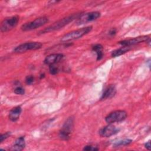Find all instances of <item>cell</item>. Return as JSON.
I'll list each match as a JSON object with an SVG mask.
<instances>
[{"mask_svg":"<svg viewBox=\"0 0 151 151\" xmlns=\"http://www.w3.org/2000/svg\"><path fill=\"white\" fill-rule=\"evenodd\" d=\"M81 15V13H76L72 14L71 15H69L64 18H63L62 19H60L56 22H54L52 25L47 27V28H44L43 30H41L40 31V34H44L49 32H51L53 31L58 30L59 29L62 28L70 22H71L72 21H73L75 19H77Z\"/></svg>","mask_w":151,"mask_h":151,"instance_id":"1","label":"cell"},{"mask_svg":"<svg viewBox=\"0 0 151 151\" xmlns=\"http://www.w3.org/2000/svg\"><path fill=\"white\" fill-rule=\"evenodd\" d=\"M92 28L93 27L91 26H88L68 32L61 38V41L63 42H67L78 39L90 32Z\"/></svg>","mask_w":151,"mask_h":151,"instance_id":"2","label":"cell"},{"mask_svg":"<svg viewBox=\"0 0 151 151\" xmlns=\"http://www.w3.org/2000/svg\"><path fill=\"white\" fill-rule=\"evenodd\" d=\"M73 127L74 118L73 117H70L65 120L58 134L59 137L63 140H68L70 138Z\"/></svg>","mask_w":151,"mask_h":151,"instance_id":"3","label":"cell"},{"mask_svg":"<svg viewBox=\"0 0 151 151\" xmlns=\"http://www.w3.org/2000/svg\"><path fill=\"white\" fill-rule=\"evenodd\" d=\"M48 22V18L47 17L43 16L36 18L32 21L27 22L21 26V29L24 31H31L39 28Z\"/></svg>","mask_w":151,"mask_h":151,"instance_id":"4","label":"cell"},{"mask_svg":"<svg viewBox=\"0 0 151 151\" xmlns=\"http://www.w3.org/2000/svg\"><path fill=\"white\" fill-rule=\"evenodd\" d=\"M127 117V113L124 110H116L109 113L105 118L106 122L108 124L120 122Z\"/></svg>","mask_w":151,"mask_h":151,"instance_id":"5","label":"cell"},{"mask_svg":"<svg viewBox=\"0 0 151 151\" xmlns=\"http://www.w3.org/2000/svg\"><path fill=\"white\" fill-rule=\"evenodd\" d=\"M42 44L39 42H29L22 44L16 47L14 51L17 53H22L28 50H36L42 47Z\"/></svg>","mask_w":151,"mask_h":151,"instance_id":"6","label":"cell"},{"mask_svg":"<svg viewBox=\"0 0 151 151\" xmlns=\"http://www.w3.org/2000/svg\"><path fill=\"white\" fill-rule=\"evenodd\" d=\"M100 12L98 11H93L81 15L77 20V25H82L88 22L93 21L100 17Z\"/></svg>","mask_w":151,"mask_h":151,"instance_id":"7","label":"cell"},{"mask_svg":"<svg viewBox=\"0 0 151 151\" xmlns=\"http://www.w3.org/2000/svg\"><path fill=\"white\" fill-rule=\"evenodd\" d=\"M19 21L18 16H14L5 19L1 24V31L2 32H8L17 26Z\"/></svg>","mask_w":151,"mask_h":151,"instance_id":"8","label":"cell"},{"mask_svg":"<svg viewBox=\"0 0 151 151\" xmlns=\"http://www.w3.org/2000/svg\"><path fill=\"white\" fill-rule=\"evenodd\" d=\"M120 129L111 124H109L107 126L101 128L99 130V134L102 137H108L114 135L119 133Z\"/></svg>","mask_w":151,"mask_h":151,"instance_id":"9","label":"cell"},{"mask_svg":"<svg viewBox=\"0 0 151 151\" xmlns=\"http://www.w3.org/2000/svg\"><path fill=\"white\" fill-rule=\"evenodd\" d=\"M149 38V36L147 35H143V36H139L137 37H135L132 39H129V40H123L121 41H119V43L121 45H122L123 46H128L130 47L131 45L142 42H144V41H146Z\"/></svg>","mask_w":151,"mask_h":151,"instance_id":"10","label":"cell"},{"mask_svg":"<svg viewBox=\"0 0 151 151\" xmlns=\"http://www.w3.org/2000/svg\"><path fill=\"white\" fill-rule=\"evenodd\" d=\"M64 57L63 54H51L47 55L44 59V63L47 65H52L60 62Z\"/></svg>","mask_w":151,"mask_h":151,"instance_id":"11","label":"cell"},{"mask_svg":"<svg viewBox=\"0 0 151 151\" xmlns=\"http://www.w3.org/2000/svg\"><path fill=\"white\" fill-rule=\"evenodd\" d=\"M116 93V88L115 86L113 84H110L107 86L106 89L104 90L101 97L100 98L101 100H106L112 98L115 96Z\"/></svg>","mask_w":151,"mask_h":151,"instance_id":"12","label":"cell"},{"mask_svg":"<svg viewBox=\"0 0 151 151\" xmlns=\"http://www.w3.org/2000/svg\"><path fill=\"white\" fill-rule=\"evenodd\" d=\"M25 146V138L24 136H21L16 139V140L14 142V145L10 148V150H15V151H21L24 149Z\"/></svg>","mask_w":151,"mask_h":151,"instance_id":"13","label":"cell"},{"mask_svg":"<svg viewBox=\"0 0 151 151\" xmlns=\"http://www.w3.org/2000/svg\"><path fill=\"white\" fill-rule=\"evenodd\" d=\"M22 109L21 106H17L10 110L9 113V119L12 122H16L19 117Z\"/></svg>","mask_w":151,"mask_h":151,"instance_id":"14","label":"cell"},{"mask_svg":"<svg viewBox=\"0 0 151 151\" xmlns=\"http://www.w3.org/2000/svg\"><path fill=\"white\" fill-rule=\"evenodd\" d=\"M130 47L128 46H123L122 47H121L120 48L117 49L114 51H113L111 52V56L113 57H116L118 56H120L126 52H127V51H129L130 50Z\"/></svg>","mask_w":151,"mask_h":151,"instance_id":"15","label":"cell"},{"mask_svg":"<svg viewBox=\"0 0 151 151\" xmlns=\"http://www.w3.org/2000/svg\"><path fill=\"white\" fill-rule=\"evenodd\" d=\"M92 50L93 51H94V52H96V54H97V60H100L103 56V46L101 44H97L94 45L92 47Z\"/></svg>","mask_w":151,"mask_h":151,"instance_id":"16","label":"cell"},{"mask_svg":"<svg viewBox=\"0 0 151 151\" xmlns=\"http://www.w3.org/2000/svg\"><path fill=\"white\" fill-rule=\"evenodd\" d=\"M132 142V140L129 139H125L123 140H120L119 141H117L114 142L113 145L114 147H121V146H127L130 144Z\"/></svg>","mask_w":151,"mask_h":151,"instance_id":"17","label":"cell"},{"mask_svg":"<svg viewBox=\"0 0 151 151\" xmlns=\"http://www.w3.org/2000/svg\"><path fill=\"white\" fill-rule=\"evenodd\" d=\"M49 71L51 74L55 75L58 73L59 70L58 67H57L54 64H52V65H49Z\"/></svg>","mask_w":151,"mask_h":151,"instance_id":"18","label":"cell"},{"mask_svg":"<svg viewBox=\"0 0 151 151\" xmlns=\"http://www.w3.org/2000/svg\"><path fill=\"white\" fill-rule=\"evenodd\" d=\"M14 93L17 94H20V95H23L25 93V90L24 89L21 87V86H18L14 89Z\"/></svg>","mask_w":151,"mask_h":151,"instance_id":"19","label":"cell"},{"mask_svg":"<svg viewBox=\"0 0 151 151\" xmlns=\"http://www.w3.org/2000/svg\"><path fill=\"white\" fill-rule=\"evenodd\" d=\"M34 77L31 75L28 76L25 78V83L28 85L31 84L34 82Z\"/></svg>","mask_w":151,"mask_h":151,"instance_id":"20","label":"cell"},{"mask_svg":"<svg viewBox=\"0 0 151 151\" xmlns=\"http://www.w3.org/2000/svg\"><path fill=\"white\" fill-rule=\"evenodd\" d=\"M11 134V133L10 132H7L4 134H2L0 136V142L2 143L4 140H5L8 137H9Z\"/></svg>","mask_w":151,"mask_h":151,"instance_id":"21","label":"cell"},{"mask_svg":"<svg viewBox=\"0 0 151 151\" xmlns=\"http://www.w3.org/2000/svg\"><path fill=\"white\" fill-rule=\"evenodd\" d=\"M84 150H92V151H95V150H98L99 148H97L96 146H93L91 145H87L84 147L83 148Z\"/></svg>","mask_w":151,"mask_h":151,"instance_id":"22","label":"cell"},{"mask_svg":"<svg viewBox=\"0 0 151 151\" xmlns=\"http://www.w3.org/2000/svg\"><path fill=\"white\" fill-rule=\"evenodd\" d=\"M116 33V30L115 28H112V29H110V31H109V34H110V35H111V36L115 35Z\"/></svg>","mask_w":151,"mask_h":151,"instance_id":"23","label":"cell"},{"mask_svg":"<svg viewBox=\"0 0 151 151\" xmlns=\"http://www.w3.org/2000/svg\"><path fill=\"white\" fill-rule=\"evenodd\" d=\"M145 147H146L147 150H150V141H148L147 142H146V143L145 144Z\"/></svg>","mask_w":151,"mask_h":151,"instance_id":"24","label":"cell"},{"mask_svg":"<svg viewBox=\"0 0 151 151\" xmlns=\"http://www.w3.org/2000/svg\"><path fill=\"white\" fill-rule=\"evenodd\" d=\"M43 77H44V74H41V77H40L41 78H43Z\"/></svg>","mask_w":151,"mask_h":151,"instance_id":"25","label":"cell"}]
</instances>
